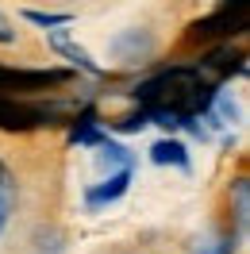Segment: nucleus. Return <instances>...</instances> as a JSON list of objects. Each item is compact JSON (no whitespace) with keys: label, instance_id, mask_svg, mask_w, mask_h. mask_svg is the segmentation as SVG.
Masks as SVG:
<instances>
[{"label":"nucleus","instance_id":"nucleus-9","mask_svg":"<svg viewBox=\"0 0 250 254\" xmlns=\"http://www.w3.org/2000/svg\"><path fill=\"white\" fill-rule=\"evenodd\" d=\"M146 124L162 127L166 135H177L181 124H185V112H177V108H146Z\"/></svg>","mask_w":250,"mask_h":254},{"label":"nucleus","instance_id":"nucleus-11","mask_svg":"<svg viewBox=\"0 0 250 254\" xmlns=\"http://www.w3.org/2000/svg\"><path fill=\"white\" fill-rule=\"evenodd\" d=\"M112 127H116L120 135H135V131H142V127H150V124H146V108L131 112V116H120V120H112Z\"/></svg>","mask_w":250,"mask_h":254},{"label":"nucleus","instance_id":"nucleus-8","mask_svg":"<svg viewBox=\"0 0 250 254\" xmlns=\"http://www.w3.org/2000/svg\"><path fill=\"white\" fill-rule=\"evenodd\" d=\"M247 220H250V189H247V177H235V235L243 239L247 235Z\"/></svg>","mask_w":250,"mask_h":254},{"label":"nucleus","instance_id":"nucleus-7","mask_svg":"<svg viewBox=\"0 0 250 254\" xmlns=\"http://www.w3.org/2000/svg\"><path fill=\"white\" fill-rule=\"evenodd\" d=\"M19 19H27L31 27H39V31H62V27H69L73 23V12H39V8H23L19 12Z\"/></svg>","mask_w":250,"mask_h":254},{"label":"nucleus","instance_id":"nucleus-1","mask_svg":"<svg viewBox=\"0 0 250 254\" xmlns=\"http://www.w3.org/2000/svg\"><path fill=\"white\" fill-rule=\"evenodd\" d=\"M19 204H23V181H19L16 166L0 154V247H4V239L16 227Z\"/></svg>","mask_w":250,"mask_h":254},{"label":"nucleus","instance_id":"nucleus-2","mask_svg":"<svg viewBox=\"0 0 250 254\" xmlns=\"http://www.w3.org/2000/svg\"><path fill=\"white\" fill-rule=\"evenodd\" d=\"M131 181H135V170L104 174L96 185H85V192H81V204L89 208V212H104V208H112L116 200H124V196H127Z\"/></svg>","mask_w":250,"mask_h":254},{"label":"nucleus","instance_id":"nucleus-3","mask_svg":"<svg viewBox=\"0 0 250 254\" xmlns=\"http://www.w3.org/2000/svg\"><path fill=\"white\" fill-rule=\"evenodd\" d=\"M47 43H50V50H54V54H62V58H65L69 65H73V69L89 73V77H104V65L96 62L93 54L81 47V43H73L65 27H62V31H50V35H47Z\"/></svg>","mask_w":250,"mask_h":254},{"label":"nucleus","instance_id":"nucleus-12","mask_svg":"<svg viewBox=\"0 0 250 254\" xmlns=\"http://www.w3.org/2000/svg\"><path fill=\"white\" fill-rule=\"evenodd\" d=\"M16 43H19L16 23L8 19V12H0V47H16Z\"/></svg>","mask_w":250,"mask_h":254},{"label":"nucleus","instance_id":"nucleus-6","mask_svg":"<svg viewBox=\"0 0 250 254\" xmlns=\"http://www.w3.org/2000/svg\"><path fill=\"white\" fill-rule=\"evenodd\" d=\"M104 139V127H100V116H96V108L89 104V108L77 116V124L69 127V143L73 146H96Z\"/></svg>","mask_w":250,"mask_h":254},{"label":"nucleus","instance_id":"nucleus-10","mask_svg":"<svg viewBox=\"0 0 250 254\" xmlns=\"http://www.w3.org/2000/svg\"><path fill=\"white\" fill-rule=\"evenodd\" d=\"M239 243H243V239L227 227V231H219L216 239H204L200 247H196V254H235V251H239Z\"/></svg>","mask_w":250,"mask_h":254},{"label":"nucleus","instance_id":"nucleus-5","mask_svg":"<svg viewBox=\"0 0 250 254\" xmlns=\"http://www.w3.org/2000/svg\"><path fill=\"white\" fill-rule=\"evenodd\" d=\"M93 150H96V162H100L108 174H120V170H135V154H131V150L120 143V139H112V135H104V139H100Z\"/></svg>","mask_w":250,"mask_h":254},{"label":"nucleus","instance_id":"nucleus-4","mask_svg":"<svg viewBox=\"0 0 250 254\" xmlns=\"http://www.w3.org/2000/svg\"><path fill=\"white\" fill-rule=\"evenodd\" d=\"M146 158L154 162V166H173V170H181V174H192V154H188V146L177 139V135H162L150 150H146Z\"/></svg>","mask_w":250,"mask_h":254}]
</instances>
